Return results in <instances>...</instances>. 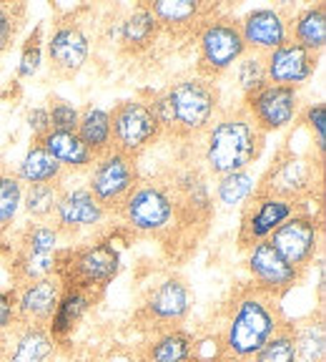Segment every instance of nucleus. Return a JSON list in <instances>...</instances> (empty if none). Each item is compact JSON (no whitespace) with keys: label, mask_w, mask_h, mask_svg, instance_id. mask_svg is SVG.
Instances as JSON below:
<instances>
[{"label":"nucleus","mask_w":326,"mask_h":362,"mask_svg":"<svg viewBox=\"0 0 326 362\" xmlns=\"http://www.w3.org/2000/svg\"><path fill=\"white\" fill-rule=\"evenodd\" d=\"M286 322L279 297L264 289L243 284L231 294L226 307V322L221 332V347L226 357L253 360L266 339Z\"/></svg>","instance_id":"obj_1"},{"label":"nucleus","mask_w":326,"mask_h":362,"mask_svg":"<svg viewBox=\"0 0 326 362\" xmlns=\"http://www.w3.org/2000/svg\"><path fill=\"white\" fill-rule=\"evenodd\" d=\"M219 86L216 81L179 78L161 93H151V106L156 113L161 134L179 141H193L206 134L219 113Z\"/></svg>","instance_id":"obj_2"},{"label":"nucleus","mask_w":326,"mask_h":362,"mask_svg":"<svg viewBox=\"0 0 326 362\" xmlns=\"http://www.w3.org/2000/svg\"><path fill=\"white\" fill-rule=\"evenodd\" d=\"M266 146V134L253 124L243 106L221 113L206 131L203 164L216 179L226 174L246 171L261 156Z\"/></svg>","instance_id":"obj_3"},{"label":"nucleus","mask_w":326,"mask_h":362,"mask_svg":"<svg viewBox=\"0 0 326 362\" xmlns=\"http://www.w3.org/2000/svg\"><path fill=\"white\" fill-rule=\"evenodd\" d=\"M116 214L123 219V224L131 232L141 234V237L171 239L176 234L186 232L179 202H176L174 192H171L163 176L161 179L138 181Z\"/></svg>","instance_id":"obj_4"},{"label":"nucleus","mask_w":326,"mask_h":362,"mask_svg":"<svg viewBox=\"0 0 326 362\" xmlns=\"http://www.w3.org/2000/svg\"><path fill=\"white\" fill-rule=\"evenodd\" d=\"M121 252L108 239H98L83 247H66L58 252L56 277L63 287L103 294V289L119 277Z\"/></svg>","instance_id":"obj_5"},{"label":"nucleus","mask_w":326,"mask_h":362,"mask_svg":"<svg viewBox=\"0 0 326 362\" xmlns=\"http://www.w3.org/2000/svg\"><path fill=\"white\" fill-rule=\"evenodd\" d=\"M321 169H324L321 161L301 156L291 146H284L276 153L274 164L256 181V194L306 206V202L314 199V189L321 192Z\"/></svg>","instance_id":"obj_6"},{"label":"nucleus","mask_w":326,"mask_h":362,"mask_svg":"<svg viewBox=\"0 0 326 362\" xmlns=\"http://www.w3.org/2000/svg\"><path fill=\"white\" fill-rule=\"evenodd\" d=\"M196 76L206 81H216L219 76H224L229 68H234V63H239L248 53L239 21L226 13H216L203 23L196 33Z\"/></svg>","instance_id":"obj_7"},{"label":"nucleus","mask_w":326,"mask_h":362,"mask_svg":"<svg viewBox=\"0 0 326 362\" xmlns=\"http://www.w3.org/2000/svg\"><path fill=\"white\" fill-rule=\"evenodd\" d=\"M113 126V148L138 158L146 148H151L158 139H163L156 113L151 106V93L126 98L116 103L111 111Z\"/></svg>","instance_id":"obj_8"},{"label":"nucleus","mask_w":326,"mask_h":362,"mask_svg":"<svg viewBox=\"0 0 326 362\" xmlns=\"http://www.w3.org/2000/svg\"><path fill=\"white\" fill-rule=\"evenodd\" d=\"M138 181H141L138 158L128 156V153L119 151V148H113L106 156L96 158L85 189L96 197V202L101 204L108 214H116L119 206L133 192Z\"/></svg>","instance_id":"obj_9"},{"label":"nucleus","mask_w":326,"mask_h":362,"mask_svg":"<svg viewBox=\"0 0 326 362\" xmlns=\"http://www.w3.org/2000/svg\"><path fill=\"white\" fill-rule=\"evenodd\" d=\"M271 247L298 272L309 269L321 249V219L311 211H296L269 237Z\"/></svg>","instance_id":"obj_10"},{"label":"nucleus","mask_w":326,"mask_h":362,"mask_svg":"<svg viewBox=\"0 0 326 362\" xmlns=\"http://www.w3.org/2000/svg\"><path fill=\"white\" fill-rule=\"evenodd\" d=\"M45 51H48V66L51 74L58 78H73L80 74V68L88 63L90 56V38L73 16L63 18L56 23L48 40H45Z\"/></svg>","instance_id":"obj_11"},{"label":"nucleus","mask_w":326,"mask_h":362,"mask_svg":"<svg viewBox=\"0 0 326 362\" xmlns=\"http://www.w3.org/2000/svg\"><path fill=\"white\" fill-rule=\"evenodd\" d=\"M246 269H248V274H251L253 287L264 289V292L274 294L279 300L304 279V272H298L296 267L289 264V262L271 247L269 239L251 244V247L246 249Z\"/></svg>","instance_id":"obj_12"},{"label":"nucleus","mask_w":326,"mask_h":362,"mask_svg":"<svg viewBox=\"0 0 326 362\" xmlns=\"http://www.w3.org/2000/svg\"><path fill=\"white\" fill-rule=\"evenodd\" d=\"M306 206H298L286 199L264 197V194H253L243 204L241 226H239V247L248 249L251 244L264 242L279 229L286 219H291L296 211H304Z\"/></svg>","instance_id":"obj_13"},{"label":"nucleus","mask_w":326,"mask_h":362,"mask_svg":"<svg viewBox=\"0 0 326 362\" xmlns=\"http://www.w3.org/2000/svg\"><path fill=\"white\" fill-rule=\"evenodd\" d=\"M241 106L264 134H271V131H282L296 121L298 93L296 88H289V86L266 83L251 96H243Z\"/></svg>","instance_id":"obj_14"},{"label":"nucleus","mask_w":326,"mask_h":362,"mask_svg":"<svg viewBox=\"0 0 326 362\" xmlns=\"http://www.w3.org/2000/svg\"><path fill=\"white\" fill-rule=\"evenodd\" d=\"M191 289L181 277L163 279L146 297L141 307V317L156 329H174L191 312Z\"/></svg>","instance_id":"obj_15"},{"label":"nucleus","mask_w":326,"mask_h":362,"mask_svg":"<svg viewBox=\"0 0 326 362\" xmlns=\"http://www.w3.org/2000/svg\"><path fill=\"white\" fill-rule=\"evenodd\" d=\"M289 23H291L289 8H253L248 11L239 21L246 51L261 53V56L276 51L279 45L289 40Z\"/></svg>","instance_id":"obj_16"},{"label":"nucleus","mask_w":326,"mask_h":362,"mask_svg":"<svg viewBox=\"0 0 326 362\" xmlns=\"http://www.w3.org/2000/svg\"><path fill=\"white\" fill-rule=\"evenodd\" d=\"M56 229L61 239H73L76 234L96 229L106 221L108 211L96 202V197L85 187L63 189L56 204Z\"/></svg>","instance_id":"obj_17"},{"label":"nucleus","mask_w":326,"mask_h":362,"mask_svg":"<svg viewBox=\"0 0 326 362\" xmlns=\"http://www.w3.org/2000/svg\"><path fill=\"white\" fill-rule=\"evenodd\" d=\"M148 11L156 16L161 33L174 38H196L201 25L219 13L216 3H198V0H153L146 3Z\"/></svg>","instance_id":"obj_18"},{"label":"nucleus","mask_w":326,"mask_h":362,"mask_svg":"<svg viewBox=\"0 0 326 362\" xmlns=\"http://www.w3.org/2000/svg\"><path fill=\"white\" fill-rule=\"evenodd\" d=\"M316 66H319V53L306 51L294 40H286L276 51L266 53V78L274 86L296 88L314 76Z\"/></svg>","instance_id":"obj_19"},{"label":"nucleus","mask_w":326,"mask_h":362,"mask_svg":"<svg viewBox=\"0 0 326 362\" xmlns=\"http://www.w3.org/2000/svg\"><path fill=\"white\" fill-rule=\"evenodd\" d=\"M63 284L61 279L53 277L35 279V282H25L16 289V312L20 325H43L48 327L53 312L61 300Z\"/></svg>","instance_id":"obj_20"},{"label":"nucleus","mask_w":326,"mask_h":362,"mask_svg":"<svg viewBox=\"0 0 326 362\" xmlns=\"http://www.w3.org/2000/svg\"><path fill=\"white\" fill-rule=\"evenodd\" d=\"M98 300H101V294L85 292V289L63 287L58 307H56V312H53L51 322H48V332H51V337L56 339V342L71 337L73 329L80 325V320L88 315V310L96 305Z\"/></svg>","instance_id":"obj_21"},{"label":"nucleus","mask_w":326,"mask_h":362,"mask_svg":"<svg viewBox=\"0 0 326 362\" xmlns=\"http://www.w3.org/2000/svg\"><path fill=\"white\" fill-rule=\"evenodd\" d=\"M6 362H48L56 352V339L43 325H20L13 339L8 342Z\"/></svg>","instance_id":"obj_22"},{"label":"nucleus","mask_w":326,"mask_h":362,"mask_svg":"<svg viewBox=\"0 0 326 362\" xmlns=\"http://www.w3.org/2000/svg\"><path fill=\"white\" fill-rule=\"evenodd\" d=\"M158 35H161V25H158L156 16L148 11L146 3L135 6L128 16L121 21V48L128 56H141L148 53L156 45Z\"/></svg>","instance_id":"obj_23"},{"label":"nucleus","mask_w":326,"mask_h":362,"mask_svg":"<svg viewBox=\"0 0 326 362\" xmlns=\"http://www.w3.org/2000/svg\"><path fill=\"white\" fill-rule=\"evenodd\" d=\"M35 144L45 148L63 166V171H85L93 169L96 156L85 148V144L78 139L76 131H48L43 139H38Z\"/></svg>","instance_id":"obj_24"},{"label":"nucleus","mask_w":326,"mask_h":362,"mask_svg":"<svg viewBox=\"0 0 326 362\" xmlns=\"http://www.w3.org/2000/svg\"><path fill=\"white\" fill-rule=\"evenodd\" d=\"M78 139L85 144L90 153L96 158L106 156L108 151H113V126H111V111L101 106H85L80 111L78 129H76Z\"/></svg>","instance_id":"obj_25"},{"label":"nucleus","mask_w":326,"mask_h":362,"mask_svg":"<svg viewBox=\"0 0 326 362\" xmlns=\"http://www.w3.org/2000/svg\"><path fill=\"white\" fill-rule=\"evenodd\" d=\"M289 40L298 43L311 53H321L326 45V6L316 3L291 16L289 23Z\"/></svg>","instance_id":"obj_26"},{"label":"nucleus","mask_w":326,"mask_h":362,"mask_svg":"<svg viewBox=\"0 0 326 362\" xmlns=\"http://www.w3.org/2000/svg\"><path fill=\"white\" fill-rule=\"evenodd\" d=\"M196 339L191 332L181 327L163 329L153 337V342L146 347L148 362H188L193 357Z\"/></svg>","instance_id":"obj_27"},{"label":"nucleus","mask_w":326,"mask_h":362,"mask_svg":"<svg viewBox=\"0 0 326 362\" xmlns=\"http://www.w3.org/2000/svg\"><path fill=\"white\" fill-rule=\"evenodd\" d=\"M63 166L58 164L56 158L51 156V153L45 151L40 144H30L28 153L23 156L20 166H18V179L23 181V184H58V181H63Z\"/></svg>","instance_id":"obj_28"},{"label":"nucleus","mask_w":326,"mask_h":362,"mask_svg":"<svg viewBox=\"0 0 326 362\" xmlns=\"http://www.w3.org/2000/svg\"><path fill=\"white\" fill-rule=\"evenodd\" d=\"M294 339H296L298 362H324L326 352V327L321 312L316 317H309L306 322L291 325Z\"/></svg>","instance_id":"obj_29"},{"label":"nucleus","mask_w":326,"mask_h":362,"mask_svg":"<svg viewBox=\"0 0 326 362\" xmlns=\"http://www.w3.org/2000/svg\"><path fill=\"white\" fill-rule=\"evenodd\" d=\"M216 202L226 209H234V206H243L248 199L256 194V179H253L251 171H236V174H226L219 176L216 181Z\"/></svg>","instance_id":"obj_30"},{"label":"nucleus","mask_w":326,"mask_h":362,"mask_svg":"<svg viewBox=\"0 0 326 362\" xmlns=\"http://www.w3.org/2000/svg\"><path fill=\"white\" fill-rule=\"evenodd\" d=\"M61 181L58 184H30L23 192V206L28 211V216L38 221H45L48 216L56 214V204L61 199Z\"/></svg>","instance_id":"obj_31"},{"label":"nucleus","mask_w":326,"mask_h":362,"mask_svg":"<svg viewBox=\"0 0 326 362\" xmlns=\"http://www.w3.org/2000/svg\"><path fill=\"white\" fill-rule=\"evenodd\" d=\"M61 249V234L48 221H35L28 224L20 234L18 252H30V255H56Z\"/></svg>","instance_id":"obj_32"},{"label":"nucleus","mask_w":326,"mask_h":362,"mask_svg":"<svg viewBox=\"0 0 326 362\" xmlns=\"http://www.w3.org/2000/svg\"><path fill=\"white\" fill-rule=\"evenodd\" d=\"M253 362H298L291 322H284L282 327L266 339V345L256 352Z\"/></svg>","instance_id":"obj_33"},{"label":"nucleus","mask_w":326,"mask_h":362,"mask_svg":"<svg viewBox=\"0 0 326 362\" xmlns=\"http://www.w3.org/2000/svg\"><path fill=\"white\" fill-rule=\"evenodd\" d=\"M23 204V181L11 171H0V237L16 221V214Z\"/></svg>","instance_id":"obj_34"},{"label":"nucleus","mask_w":326,"mask_h":362,"mask_svg":"<svg viewBox=\"0 0 326 362\" xmlns=\"http://www.w3.org/2000/svg\"><path fill=\"white\" fill-rule=\"evenodd\" d=\"M236 81L243 96H251L269 83L266 78V56L261 53H246L236 66Z\"/></svg>","instance_id":"obj_35"},{"label":"nucleus","mask_w":326,"mask_h":362,"mask_svg":"<svg viewBox=\"0 0 326 362\" xmlns=\"http://www.w3.org/2000/svg\"><path fill=\"white\" fill-rule=\"evenodd\" d=\"M25 16H28L25 3H0V56H6L18 40Z\"/></svg>","instance_id":"obj_36"},{"label":"nucleus","mask_w":326,"mask_h":362,"mask_svg":"<svg viewBox=\"0 0 326 362\" xmlns=\"http://www.w3.org/2000/svg\"><path fill=\"white\" fill-rule=\"evenodd\" d=\"M40 61H43V25H38L28 35V40L23 43L20 63H18V78H30L40 68Z\"/></svg>","instance_id":"obj_37"},{"label":"nucleus","mask_w":326,"mask_h":362,"mask_svg":"<svg viewBox=\"0 0 326 362\" xmlns=\"http://www.w3.org/2000/svg\"><path fill=\"white\" fill-rule=\"evenodd\" d=\"M48 116H51V131H76L78 129L80 111L71 101L61 96H51L48 101Z\"/></svg>","instance_id":"obj_38"},{"label":"nucleus","mask_w":326,"mask_h":362,"mask_svg":"<svg viewBox=\"0 0 326 362\" xmlns=\"http://www.w3.org/2000/svg\"><path fill=\"white\" fill-rule=\"evenodd\" d=\"M324 116H326V106H324V103H311V106L304 111V116H301V124H304L306 129H309L311 134L316 136L314 141H316V153H319V156H324V141H326Z\"/></svg>","instance_id":"obj_39"},{"label":"nucleus","mask_w":326,"mask_h":362,"mask_svg":"<svg viewBox=\"0 0 326 362\" xmlns=\"http://www.w3.org/2000/svg\"><path fill=\"white\" fill-rule=\"evenodd\" d=\"M18 325L16 312V289H0V334H6Z\"/></svg>","instance_id":"obj_40"},{"label":"nucleus","mask_w":326,"mask_h":362,"mask_svg":"<svg viewBox=\"0 0 326 362\" xmlns=\"http://www.w3.org/2000/svg\"><path fill=\"white\" fill-rule=\"evenodd\" d=\"M28 126L30 134H33V141L43 139L48 131H51V116H48V108H30L28 111Z\"/></svg>","instance_id":"obj_41"},{"label":"nucleus","mask_w":326,"mask_h":362,"mask_svg":"<svg viewBox=\"0 0 326 362\" xmlns=\"http://www.w3.org/2000/svg\"><path fill=\"white\" fill-rule=\"evenodd\" d=\"M221 362H253V360H236V357H224Z\"/></svg>","instance_id":"obj_42"},{"label":"nucleus","mask_w":326,"mask_h":362,"mask_svg":"<svg viewBox=\"0 0 326 362\" xmlns=\"http://www.w3.org/2000/svg\"><path fill=\"white\" fill-rule=\"evenodd\" d=\"M188 362H211V360H203V357H198V355H193V357H191V360H188Z\"/></svg>","instance_id":"obj_43"},{"label":"nucleus","mask_w":326,"mask_h":362,"mask_svg":"<svg viewBox=\"0 0 326 362\" xmlns=\"http://www.w3.org/2000/svg\"><path fill=\"white\" fill-rule=\"evenodd\" d=\"M0 362H6V350H3V342H0Z\"/></svg>","instance_id":"obj_44"}]
</instances>
